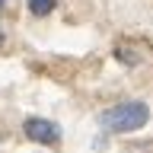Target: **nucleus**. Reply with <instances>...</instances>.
<instances>
[{"instance_id":"nucleus-1","label":"nucleus","mask_w":153,"mask_h":153,"mask_svg":"<svg viewBox=\"0 0 153 153\" xmlns=\"http://www.w3.org/2000/svg\"><path fill=\"white\" fill-rule=\"evenodd\" d=\"M147 121H150V108L140 99L118 102V105H112V108H105L99 115V124L105 131H112V134H134L140 128H147Z\"/></svg>"},{"instance_id":"nucleus-2","label":"nucleus","mask_w":153,"mask_h":153,"mask_svg":"<svg viewBox=\"0 0 153 153\" xmlns=\"http://www.w3.org/2000/svg\"><path fill=\"white\" fill-rule=\"evenodd\" d=\"M22 134L35 143H45V147H57L61 143V128L48 118H26L22 121Z\"/></svg>"},{"instance_id":"nucleus-3","label":"nucleus","mask_w":153,"mask_h":153,"mask_svg":"<svg viewBox=\"0 0 153 153\" xmlns=\"http://www.w3.org/2000/svg\"><path fill=\"white\" fill-rule=\"evenodd\" d=\"M57 0H29V10H32V16H48L51 10H54Z\"/></svg>"}]
</instances>
